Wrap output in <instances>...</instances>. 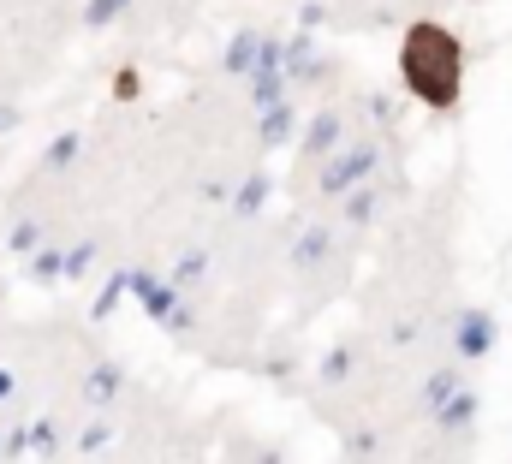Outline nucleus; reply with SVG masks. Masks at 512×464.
I'll return each mask as SVG.
<instances>
[{
	"instance_id": "f257e3e1",
	"label": "nucleus",
	"mask_w": 512,
	"mask_h": 464,
	"mask_svg": "<svg viewBox=\"0 0 512 464\" xmlns=\"http://www.w3.org/2000/svg\"><path fill=\"white\" fill-rule=\"evenodd\" d=\"M399 78L423 108H453L465 84V48L447 24H411L399 42Z\"/></svg>"
}]
</instances>
